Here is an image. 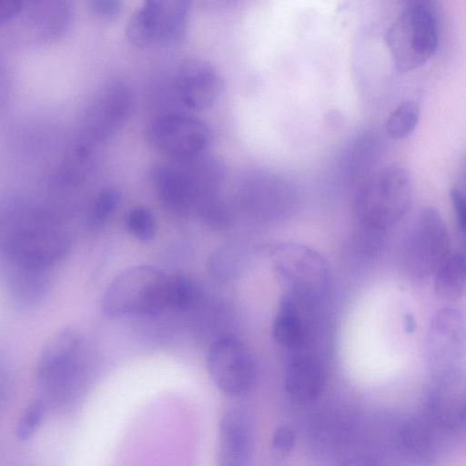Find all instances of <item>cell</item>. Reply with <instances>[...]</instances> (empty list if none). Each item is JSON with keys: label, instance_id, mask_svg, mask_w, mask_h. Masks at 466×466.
I'll return each instance as SVG.
<instances>
[{"label": "cell", "instance_id": "cell-10", "mask_svg": "<svg viewBox=\"0 0 466 466\" xmlns=\"http://www.w3.org/2000/svg\"><path fill=\"white\" fill-rule=\"evenodd\" d=\"M69 237L61 229L33 228L22 230L8 242L9 256L20 266L45 269L67 256Z\"/></svg>", "mask_w": 466, "mask_h": 466}, {"label": "cell", "instance_id": "cell-24", "mask_svg": "<svg viewBox=\"0 0 466 466\" xmlns=\"http://www.w3.org/2000/svg\"><path fill=\"white\" fill-rule=\"evenodd\" d=\"M120 197V191L115 187L102 189L94 201L89 216L90 224L93 227L103 225L116 209Z\"/></svg>", "mask_w": 466, "mask_h": 466}, {"label": "cell", "instance_id": "cell-6", "mask_svg": "<svg viewBox=\"0 0 466 466\" xmlns=\"http://www.w3.org/2000/svg\"><path fill=\"white\" fill-rule=\"evenodd\" d=\"M79 338L71 329L54 334L44 345L36 365L39 385L55 401L73 400L77 394L78 382L76 355Z\"/></svg>", "mask_w": 466, "mask_h": 466}, {"label": "cell", "instance_id": "cell-13", "mask_svg": "<svg viewBox=\"0 0 466 466\" xmlns=\"http://www.w3.org/2000/svg\"><path fill=\"white\" fill-rule=\"evenodd\" d=\"M328 376V353L303 351L287 355L285 390L299 403L315 400L324 390Z\"/></svg>", "mask_w": 466, "mask_h": 466}, {"label": "cell", "instance_id": "cell-29", "mask_svg": "<svg viewBox=\"0 0 466 466\" xmlns=\"http://www.w3.org/2000/svg\"><path fill=\"white\" fill-rule=\"evenodd\" d=\"M450 199L453 208L454 217L456 219L458 228L463 235L465 231L466 221V207L464 196L460 189L452 187L450 190Z\"/></svg>", "mask_w": 466, "mask_h": 466}, {"label": "cell", "instance_id": "cell-22", "mask_svg": "<svg viewBox=\"0 0 466 466\" xmlns=\"http://www.w3.org/2000/svg\"><path fill=\"white\" fill-rule=\"evenodd\" d=\"M211 274L220 281L233 279L240 271V251L233 245H223L216 248L209 257Z\"/></svg>", "mask_w": 466, "mask_h": 466}, {"label": "cell", "instance_id": "cell-3", "mask_svg": "<svg viewBox=\"0 0 466 466\" xmlns=\"http://www.w3.org/2000/svg\"><path fill=\"white\" fill-rule=\"evenodd\" d=\"M169 278L150 266L129 268L118 274L102 297V309L111 318L155 317L169 307Z\"/></svg>", "mask_w": 466, "mask_h": 466}, {"label": "cell", "instance_id": "cell-28", "mask_svg": "<svg viewBox=\"0 0 466 466\" xmlns=\"http://www.w3.org/2000/svg\"><path fill=\"white\" fill-rule=\"evenodd\" d=\"M90 7L99 17L111 20L120 15L123 3L118 0H91Z\"/></svg>", "mask_w": 466, "mask_h": 466}, {"label": "cell", "instance_id": "cell-26", "mask_svg": "<svg viewBox=\"0 0 466 466\" xmlns=\"http://www.w3.org/2000/svg\"><path fill=\"white\" fill-rule=\"evenodd\" d=\"M196 296V286L189 278L186 276H176L169 279V306L180 309H186L192 305Z\"/></svg>", "mask_w": 466, "mask_h": 466}, {"label": "cell", "instance_id": "cell-5", "mask_svg": "<svg viewBox=\"0 0 466 466\" xmlns=\"http://www.w3.org/2000/svg\"><path fill=\"white\" fill-rule=\"evenodd\" d=\"M147 139L169 161L185 162L206 152L211 140V131L203 120L195 116L167 113L149 123Z\"/></svg>", "mask_w": 466, "mask_h": 466}, {"label": "cell", "instance_id": "cell-4", "mask_svg": "<svg viewBox=\"0 0 466 466\" xmlns=\"http://www.w3.org/2000/svg\"><path fill=\"white\" fill-rule=\"evenodd\" d=\"M270 253L284 293L325 299L329 274L317 251L301 244L284 243L275 246Z\"/></svg>", "mask_w": 466, "mask_h": 466}, {"label": "cell", "instance_id": "cell-1", "mask_svg": "<svg viewBox=\"0 0 466 466\" xmlns=\"http://www.w3.org/2000/svg\"><path fill=\"white\" fill-rule=\"evenodd\" d=\"M411 194V177L403 167L391 165L371 171L360 180L355 191V215L366 229L382 232L406 214Z\"/></svg>", "mask_w": 466, "mask_h": 466}, {"label": "cell", "instance_id": "cell-2", "mask_svg": "<svg viewBox=\"0 0 466 466\" xmlns=\"http://www.w3.org/2000/svg\"><path fill=\"white\" fill-rule=\"evenodd\" d=\"M439 40V15L434 4L426 0L407 4L385 35L394 65L403 72L424 65L435 54Z\"/></svg>", "mask_w": 466, "mask_h": 466}, {"label": "cell", "instance_id": "cell-11", "mask_svg": "<svg viewBox=\"0 0 466 466\" xmlns=\"http://www.w3.org/2000/svg\"><path fill=\"white\" fill-rule=\"evenodd\" d=\"M149 177L158 199L167 209L184 213L200 208L201 194L187 161L156 163Z\"/></svg>", "mask_w": 466, "mask_h": 466}, {"label": "cell", "instance_id": "cell-9", "mask_svg": "<svg viewBox=\"0 0 466 466\" xmlns=\"http://www.w3.org/2000/svg\"><path fill=\"white\" fill-rule=\"evenodd\" d=\"M133 103V93L124 81L115 79L103 84L86 111L87 137L99 142L111 137L130 116Z\"/></svg>", "mask_w": 466, "mask_h": 466}, {"label": "cell", "instance_id": "cell-16", "mask_svg": "<svg viewBox=\"0 0 466 466\" xmlns=\"http://www.w3.org/2000/svg\"><path fill=\"white\" fill-rule=\"evenodd\" d=\"M464 400L449 387L438 388L428 399L427 411L431 419L446 429L457 427L464 418Z\"/></svg>", "mask_w": 466, "mask_h": 466}, {"label": "cell", "instance_id": "cell-19", "mask_svg": "<svg viewBox=\"0 0 466 466\" xmlns=\"http://www.w3.org/2000/svg\"><path fill=\"white\" fill-rule=\"evenodd\" d=\"M13 284L15 299L23 306H34L43 299L46 280L41 268L21 267Z\"/></svg>", "mask_w": 466, "mask_h": 466}, {"label": "cell", "instance_id": "cell-20", "mask_svg": "<svg viewBox=\"0 0 466 466\" xmlns=\"http://www.w3.org/2000/svg\"><path fill=\"white\" fill-rule=\"evenodd\" d=\"M420 109L418 103L406 99L400 103L388 116L385 131L395 139L409 137L418 126Z\"/></svg>", "mask_w": 466, "mask_h": 466}, {"label": "cell", "instance_id": "cell-17", "mask_svg": "<svg viewBox=\"0 0 466 466\" xmlns=\"http://www.w3.org/2000/svg\"><path fill=\"white\" fill-rule=\"evenodd\" d=\"M436 293L444 299H454L463 294L465 288V259L461 252H451L433 273Z\"/></svg>", "mask_w": 466, "mask_h": 466}, {"label": "cell", "instance_id": "cell-7", "mask_svg": "<svg viewBox=\"0 0 466 466\" xmlns=\"http://www.w3.org/2000/svg\"><path fill=\"white\" fill-rule=\"evenodd\" d=\"M446 225L438 210L424 208L407 233L402 258L408 272L420 279L433 275L451 253Z\"/></svg>", "mask_w": 466, "mask_h": 466}, {"label": "cell", "instance_id": "cell-21", "mask_svg": "<svg viewBox=\"0 0 466 466\" xmlns=\"http://www.w3.org/2000/svg\"><path fill=\"white\" fill-rule=\"evenodd\" d=\"M71 16L72 9L67 2L53 1L36 9L35 21L45 35H53L68 26Z\"/></svg>", "mask_w": 466, "mask_h": 466}, {"label": "cell", "instance_id": "cell-31", "mask_svg": "<svg viewBox=\"0 0 466 466\" xmlns=\"http://www.w3.org/2000/svg\"><path fill=\"white\" fill-rule=\"evenodd\" d=\"M339 466H379L371 458L365 455H355L342 461Z\"/></svg>", "mask_w": 466, "mask_h": 466}, {"label": "cell", "instance_id": "cell-23", "mask_svg": "<svg viewBox=\"0 0 466 466\" xmlns=\"http://www.w3.org/2000/svg\"><path fill=\"white\" fill-rule=\"evenodd\" d=\"M128 232L141 241L150 240L156 234V219L149 209L144 207L132 208L126 218Z\"/></svg>", "mask_w": 466, "mask_h": 466}, {"label": "cell", "instance_id": "cell-8", "mask_svg": "<svg viewBox=\"0 0 466 466\" xmlns=\"http://www.w3.org/2000/svg\"><path fill=\"white\" fill-rule=\"evenodd\" d=\"M207 370L216 386L230 397L248 392L256 379V365L249 350L228 336L212 343L207 356Z\"/></svg>", "mask_w": 466, "mask_h": 466}, {"label": "cell", "instance_id": "cell-12", "mask_svg": "<svg viewBox=\"0 0 466 466\" xmlns=\"http://www.w3.org/2000/svg\"><path fill=\"white\" fill-rule=\"evenodd\" d=\"M175 86L182 102L190 108L210 106L220 96L223 81L208 61L190 57L181 61L176 70Z\"/></svg>", "mask_w": 466, "mask_h": 466}, {"label": "cell", "instance_id": "cell-30", "mask_svg": "<svg viewBox=\"0 0 466 466\" xmlns=\"http://www.w3.org/2000/svg\"><path fill=\"white\" fill-rule=\"evenodd\" d=\"M22 3L18 0H0V23L16 15Z\"/></svg>", "mask_w": 466, "mask_h": 466}, {"label": "cell", "instance_id": "cell-14", "mask_svg": "<svg viewBox=\"0 0 466 466\" xmlns=\"http://www.w3.org/2000/svg\"><path fill=\"white\" fill-rule=\"evenodd\" d=\"M252 442L251 421L239 406L230 407L221 415L218 431V466H247Z\"/></svg>", "mask_w": 466, "mask_h": 466}, {"label": "cell", "instance_id": "cell-27", "mask_svg": "<svg viewBox=\"0 0 466 466\" xmlns=\"http://www.w3.org/2000/svg\"><path fill=\"white\" fill-rule=\"evenodd\" d=\"M296 435L294 431L288 425H279L272 434L271 444L275 451L287 455L294 448Z\"/></svg>", "mask_w": 466, "mask_h": 466}, {"label": "cell", "instance_id": "cell-18", "mask_svg": "<svg viewBox=\"0 0 466 466\" xmlns=\"http://www.w3.org/2000/svg\"><path fill=\"white\" fill-rule=\"evenodd\" d=\"M156 11L157 0H147L129 17L126 35L133 46L144 48L156 44Z\"/></svg>", "mask_w": 466, "mask_h": 466}, {"label": "cell", "instance_id": "cell-15", "mask_svg": "<svg viewBox=\"0 0 466 466\" xmlns=\"http://www.w3.org/2000/svg\"><path fill=\"white\" fill-rule=\"evenodd\" d=\"M189 4L185 0H157L156 44L169 46L185 36Z\"/></svg>", "mask_w": 466, "mask_h": 466}, {"label": "cell", "instance_id": "cell-25", "mask_svg": "<svg viewBox=\"0 0 466 466\" xmlns=\"http://www.w3.org/2000/svg\"><path fill=\"white\" fill-rule=\"evenodd\" d=\"M46 412V402L37 399L28 404L21 415L17 426L16 436L20 440L31 437L42 423Z\"/></svg>", "mask_w": 466, "mask_h": 466}]
</instances>
